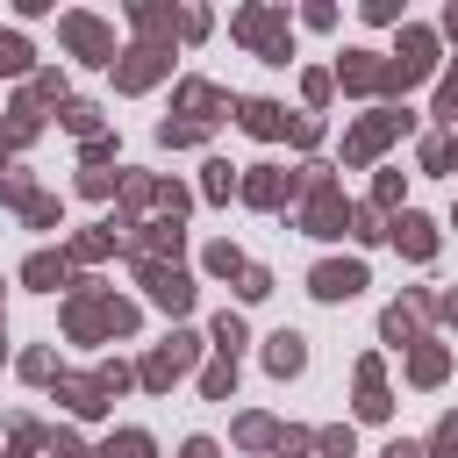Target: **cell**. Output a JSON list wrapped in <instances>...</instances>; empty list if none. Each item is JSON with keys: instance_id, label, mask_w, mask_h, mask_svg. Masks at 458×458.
Segmentation results:
<instances>
[{"instance_id": "cell-1", "label": "cell", "mask_w": 458, "mask_h": 458, "mask_svg": "<svg viewBox=\"0 0 458 458\" xmlns=\"http://www.w3.org/2000/svg\"><path fill=\"white\" fill-rule=\"evenodd\" d=\"M64 322H72V336H93V329L129 336V329H136V308H129V301H114V293H79Z\"/></svg>"}, {"instance_id": "cell-2", "label": "cell", "mask_w": 458, "mask_h": 458, "mask_svg": "<svg viewBox=\"0 0 458 458\" xmlns=\"http://www.w3.org/2000/svg\"><path fill=\"white\" fill-rule=\"evenodd\" d=\"M193 351H200V336H186V329H179L172 344H157V351L143 358V386H172V379L193 365Z\"/></svg>"}, {"instance_id": "cell-3", "label": "cell", "mask_w": 458, "mask_h": 458, "mask_svg": "<svg viewBox=\"0 0 458 458\" xmlns=\"http://www.w3.org/2000/svg\"><path fill=\"white\" fill-rule=\"evenodd\" d=\"M143 286H150V301H157V308H172V315H179V308H193V279H186L179 265L143 258Z\"/></svg>"}, {"instance_id": "cell-4", "label": "cell", "mask_w": 458, "mask_h": 458, "mask_svg": "<svg viewBox=\"0 0 458 458\" xmlns=\"http://www.w3.org/2000/svg\"><path fill=\"white\" fill-rule=\"evenodd\" d=\"M308 186H315V193H308V236H336V229H344V193H336L322 172H315Z\"/></svg>"}, {"instance_id": "cell-5", "label": "cell", "mask_w": 458, "mask_h": 458, "mask_svg": "<svg viewBox=\"0 0 458 458\" xmlns=\"http://www.w3.org/2000/svg\"><path fill=\"white\" fill-rule=\"evenodd\" d=\"M322 301H351L358 286H365V265H315V279H308Z\"/></svg>"}, {"instance_id": "cell-6", "label": "cell", "mask_w": 458, "mask_h": 458, "mask_svg": "<svg viewBox=\"0 0 458 458\" xmlns=\"http://www.w3.org/2000/svg\"><path fill=\"white\" fill-rule=\"evenodd\" d=\"M265 365H272L279 379H286V372H301V365H308V336H293V329H279V336L265 344Z\"/></svg>"}, {"instance_id": "cell-7", "label": "cell", "mask_w": 458, "mask_h": 458, "mask_svg": "<svg viewBox=\"0 0 458 458\" xmlns=\"http://www.w3.org/2000/svg\"><path fill=\"white\" fill-rule=\"evenodd\" d=\"M243 193H250V200H258V208H279V200H286V193H293V179H279V172H272V165H258V172H250V179H243Z\"/></svg>"}, {"instance_id": "cell-8", "label": "cell", "mask_w": 458, "mask_h": 458, "mask_svg": "<svg viewBox=\"0 0 458 458\" xmlns=\"http://www.w3.org/2000/svg\"><path fill=\"white\" fill-rule=\"evenodd\" d=\"M394 236H401V250H408V258H429V250H437V229H429L422 215H401V222H394Z\"/></svg>"}, {"instance_id": "cell-9", "label": "cell", "mask_w": 458, "mask_h": 458, "mask_svg": "<svg viewBox=\"0 0 458 458\" xmlns=\"http://www.w3.org/2000/svg\"><path fill=\"white\" fill-rule=\"evenodd\" d=\"M57 394L72 401V415H100V408H107V401H100V394H107L100 379H57Z\"/></svg>"}, {"instance_id": "cell-10", "label": "cell", "mask_w": 458, "mask_h": 458, "mask_svg": "<svg viewBox=\"0 0 458 458\" xmlns=\"http://www.w3.org/2000/svg\"><path fill=\"white\" fill-rule=\"evenodd\" d=\"M64 36H72V43L86 50V57H107V29H100V21H86V14H72V21H64Z\"/></svg>"}, {"instance_id": "cell-11", "label": "cell", "mask_w": 458, "mask_h": 458, "mask_svg": "<svg viewBox=\"0 0 458 458\" xmlns=\"http://www.w3.org/2000/svg\"><path fill=\"white\" fill-rule=\"evenodd\" d=\"M243 129H250V136H279V129H286V114H279L272 100H243Z\"/></svg>"}, {"instance_id": "cell-12", "label": "cell", "mask_w": 458, "mask_h": 458, "mask_svg": "<svg viewBox=\"0 0 458 458\" xmlns=\"http://www.w3.org/2000/svg\"><path fill=\"white\" fill-rule=\"evenodd\" d=\"M21 279H29V286H43V293H50V286H64V258H50V250H36V258L21 265Z\"/></svg>"}, {"instance_id": "cell-13", "label": "cell", "mask_w": 458, "mask_h": 458, "mask_svg": "<svg viewBox=\"0 0 458 458\" xmlns=\"http://www.w3.org/2000/svg\"><path fill=\"white\" fill-rule=\"evenodd\" d=\"M157 64H165L157 50H136V57L122 64V86H150V79H157Z\"/></svg>"}, {"instance_id": "cell-14", "label": "cell", "mask_w": 458, "mask_h": 458, "mask_svg": "<svg viewBox=\"0 0 458 458\" xmlns=\"http://www.w3.org/2000/svg\"><path fill=\"white\" fill-rule=\"evenodd\" d=\"M408 372H415V386H437V379H444V351H437V344H422Z\"/></svg>"}, {"instance_id": "cell-15", "label": "cell", "mask_w": 458, "mask_h": 458, "mask_svg": "<svg viewBox=\"0 0 458 458\" xmlns=\"http://www.w3.org/2000/svg\"><path fill=\"white\" fill-rule=\"evenodd\" d=\"M200 386H208V401H229V386H236V358H215Z\"/></svg>"}, {"instance_id": "cell-16", "label": "cell", "mask_w": 458, "mask_h": 458, "mask_svg": "<svg viewBox=\"0 0 458 458\" xmlns=\"http://www.w3.org/2000/svg\"><path fill=\"white\" fill-rule=\"evenodd\" d=\"M100 458H150V437H143V429H122V437H114Z\"/></svg>"}, {"instance_id": "cell-17", "label": "cell", "mask_w": 458, "mask_h": 458, "mask_svg": "<svg viewBox=\"0 0 458 458\" xmlns=\"http://www.w3.org/2000/svg\"><path fill=\"white\" fill-rule=\"evenodd\" d=\"M236 344H243V322H236V315H215V351L236 358Z\"/></svg>"}, {"instance_id": "cell-18", "label": "cell", "mask_w": 458, "mask_h": 458, "mask_svg": "<svg viewBox=\"0 0 458 458\" xmlns=\"http://www.w3.org/2000/svg\"><path fill=\"white\" fill-rule=\"evenodd\" d=\"M236 279H243V286H236V293H243V301H265V293H272V279H265V265H243V272H236Z\"/></svg>"}, {"instance_id": "cell-19", "label": "cell", "mask_w": 458, "mask_h": 458, "mask_svg": "<svg viewBox=\"0 0 458 458\" xmlns=\"http://www.w3.org/2000/svg\"><path fill=\"white\" fill-rule=\"evenodd\" d=\"M236 437H243V444H279V429H272L265 415H243V422H236Z\"/></svg>"}, {"instance_id": "cell-20", "label": "cell", "mask_w": 458, "mask_h": 458, "mask_svg": "<svg viewBox=\"0 0 458 458\" xmlns=\"http://www.w3.org/2000/svg\"><path fill=\"white\" fill-rule=\"evenodd\" d=\"M429 451H437V458H458V415H444V422H437V437H429Z\"/></svg>"}, {"instance_id": "cell-21", "label": "cell", "mask_w": 458, "mask_h": 458, "mask_svg": "<svg viewBox=\"0 0 458 458\" xmlns=\"http://www.w3.org/2000/svg\"><path fill=\"white\" fill-rule=\"evenodd\" d=\"M386 336L408 344V336H415V308H386Z\"/></svg>"}, {"instance_id": "cell-22", "label": "cell", "mask_w": 458, "mask_h": 458, "mask_svg": "<svg viewBox=\"0 0 458 458\" xmlns=\"http://www.w3.org/2000/svg\"><path fill=\"white\" fill-rule=\"evenodd\" d=\"M29 64V43L21 36H0V72H21Z\"/></svg>"}, {"instance_id": "cell-23", "label": "cell", "mask_w": 458, "mask_h": 458, "mask_svg": "<svg viewBox=\"0 0 458 458\" xmlns=\"http://www.w3.org/2000/svg\"><path fill=\"white\" fill-rule=\"evenodd\" d=\"M208 272H243V258L229 243H208Z\"/></svg>"}, {"instance_id": "cell-24", "label": "cell", "mask_w": 458, "mask_h": 458, "mask_svg": "<svg viewBox=\"0 0 458 458\" xmlns=\"http://www.w3.org/2000/svg\"><path fill=\"white\" fill-rule=\"evenodd\" d=\"M229 186H236L229 165H208V200H229Z\"/></svg>"}, {"instance_id": "cell-25", "label": "cell", "mask_w": 458, "mask_h": 458, "mask_svg": "<svg viewBox=\"0 0 458 458\" xmlns=\"http://www.w3.org/2000/svg\"><path fill=\"white\" fill-rule=\"evenodd\" d=\"M21 372H29V379H50L57 365H50V351H29V358H21Z\"/></svg>"}, {"instance_id": "cell-26", "label": "cell", "mask_w": 458, "mask_h": 458, "mask_svg": "<svg viewBox=\"0 0 458 458\" xmlns=\"http://www.w3.org/2000/svg\"><path fill=\"white\" fill-rule=\"evenodd\" d=\"M322 451L329 458H351V429H322Z\"/></svg>"}, {"instance_id": "cell-27", "label": "cell", "mask_w": 458, "mask_h": 458, "mask_svg": "<svg viewBox=\"0 0 458 458\" xmlns=\"http://www.w3.org/2000/svg\"><path fill=\"white\" fill-rule=\"evenodd\" d=\"M437 114H458V79H444V93H437Z\"/></svg>"}, {"instance_id": "cell-28", "label": "cell", "mask_w": 458, "mask_h": 458, "mask_svg": "<svg viewBox=\"0 0 458 458\" xmlns=\"http://www.w3.org/2000/svg\"><path fill=\"white\" fill-rule=\"evenodd\" d=\"M386 458H422V451L415 444H386Z\"/></svg>"}, {"instance_id": "cell-29", "label": "cell", "mask_w": 458, "mask_h": 458, "mask_svg": "<svg viewBox=\"0 0 458 458\" xmlns=\"http://www.w3.org/2000/svg\"><path fill=\"white\" fill-rule=\"evenodd\" d=\"M444 315H451V322H458V293H444Z\"/></svg>"}]
</instances>
